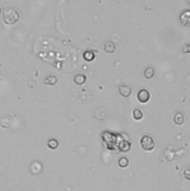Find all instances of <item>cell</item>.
Returning a JSON list of instances; mask_svg holds the SVG:
<instances>
[{
    "mask_svg": "<svg viewBox=\"0 0 190 191\" xmlns=\"http://www.w3.org/2000/svg\"><path fill=\"white\" fill-rule=\"evenodd\" d=\"M133 118L137 120V121L142 120V118H143V111L139 110V109H134V110H133Z\"/></svg>",
    "mask_w": 190,
    "mask_h": 191,
    "instance_id": "cell-13",
    "label": "cell"
},
{
    "mask_svg": "<svg viewBox=\"0 0 190 191\" xmlns=\"http://www.w3.org/2000/svg\"><path fill=\"white\" fill-rule=\"evenodd\" d=\"M103 49H105V51H106V53H113L114 50H116L113 41H106V43H105V46H103Z\"/></svg>",
    "mask_w": 190,
    "mask_h": 191,
    "instance_id": "cell-9",
    "label": "cell"
},
{
    "mask_svg": "<svg viewBox=\"0 0 190 191\" xmlns=\"http://www.w3.org/2000/svg\"><path fill=\"white\" fill-rule=\"evenodd\" d=\"M119 93L121 94V97H129V96L132 94V88H130V86H127V84H121V86L119 87Z\"/></svg>",
    "mask_w": 190,
    "mask_h": 191,
    "instance_id": "cell-5",
    "label": "cell"
},
{
    "mask_svg": "<svg viewBox=\"0 0 190 191\" xmlns=\"http://www.w3.org/2000/svg\"><path fill=\"white\" fill-rule=\"evenodd\" d=\"M20 19V11L14 7H6L3 10V22L4 24H14Z\"/></svg>",
    "mask_w": 190,
    "mask_h": 191,
    "instance_id": "cell-1",
    "label": "cell"
},
{
    "mask_svg": "<svg viewBox=\"0 0 190 191\" xmlns=\"http://www.w3.org/2000/svg\"><path fill=\"white\" fill-rule=\"evenodd\" d=\"M189 49H190L189 44H186V46H185V49H183V51H185V53H189V51H190Z\"/></svg>",
    "mask_w": 190,
    "mask_h": 191,
    "instance_id": "cell-18",
    "label": "cell"
},
{
    "mask_svg": "<svg viewBox=\"0 0 190 191\" xmlns=\"http://www.w3.org/2000/svg\"><path fill=\"white\" fill-rule=\"evenodd\" d=\"M173 121H174L177 126H182V124L185 123V115L179 111V113H176V114H174V117H173Z\"/></svg>",
    "mask_w": 190,
    "mask_h": 191,
    "instance_id": "cell-8",
    "label": "cell"
},
{
    "mask_svg": "<svg viewBox=\"0 0 190 191\" xmlns=\"http://www.w3.org/2000/svg\"><path fill=\"white\" fill-rule=\"evenodd\" d=\"M43 83H44L46 86H54V84L57 83V77L53 76V74H52V76H47L46 78H44Z\"/></svg>",
    "mask_w": 190,
    "mask_h": 191,
    "instance_id": "cell-7",
    "label": "cell"
},
{
    "mask_svg": "<svg viewBox=\"0 0 190 191\" xmlns=\"http://www.w3.org/2000/svg\"><path fill=\"white\" fill-rule=\"evenodd\" d=\"M185 178H186V180H189V178H190V171H189V170H186V171H185Z\"/></svg>",
    "mask_w": 190,
    "mask_h": 191,
    "instance_id": "cell-17",
    "label": "cell"
},
{
    "mask_svg": "<svg viewBox=\"0 0 190 191\" xmlns=\"http://www.w3.org/2000/svg\"><path fill=\"white\" fill-rule=\"evenodd\" d=\"M83 59L86 61H93L94 60V50H86L83 53Z\"/></svg>",
    "mask_w": 190,
    "mask_h": 191,
    "instance_id": "cell-6",
    "label": "cell"
},
{
    "mask_svg": "<svg viewBox=\"0 0 190 191\" xmlns=\"http://www.w3.org/2000/svg\"><path fill=\"white\" fill-rule=\"evenodd\" d=\"M149 99H150V94H149L147 90H140V91H139V94H137V100H139L140 103H147Z\"/></svg>",
    "mask_w": 190,
    "mask_h": 191,
    "instance_id": "cell-4",
    "label": "cell"
},
{
    "mask_svg": "<svg viewBox=\"0 0 190 191\" xmlns=\"http://www.w3.org/2000/svg\"><path fill=\"white\" fill-rule=\"evenodd\" d=\"M179 20H180V23L185 26V27H189L190 26V10H183L182 11V14H180V17H179Z\"/></svg>",
    "mask_w": 190,
    "mask_h": 191,
    "instance_id": "cell-3",
    "label": "cell"
},
{
    "mask_svg": "<svg viewBox=\"0 0 190 191\" xmlns=\"http://www.w3.org/2000/svg\"><path fill=\"white\" fill-rule=\"evenodd\" d=\"M47 146H49V148H52V150H56V148L59 147V141H57L56 138H50V140L47 141Z\"/></svg>",
    "mask_w": 190,
    "mask_h": 191,
    "instance_id": "cell-12",
    "label": "cell"
},
{
    "mask_svg": "<svg viewBox=\"0 0 190 191\" xmlns=\"http://www.w3.org/2000/svg\"><path fill=\"white\" fill-rule=\"evenodd\" d=\"M154 76V69L153 67H147L146 70H145V77L146 78H152Z\"/></svg>",
    "mask_w": 190,
    "mask_h": 191,
    "instance_id": "cell-14",
    "label": "cell"
},
{
    "mask_svg": "<svg viewBox=\"0 0 190 191\" xmlns=\"http://www.w3.org/2000/svg\"><path fill=\"white\" fill-rule=\"evenodd\" d=\"M119 165H120L121 168H124V167H127V165H129V160H127L126 157H121V158L119 160Z\"/></svg>",
    "mask_w": 190,
    "mask_h": 191,
    "instance_id": "cell-15",
    "label": "cell"
},
{
    "mask_svg": "<svg viewBox=\"0 0 190 191\" xmlns=\"http://www.w3.org/2000/svg\"><path fill=\"white\" fill-rule=\"evenodd\" d=\"M106 114H107V113H106V110H103V109H100V111H99V110L96 111V117H97L99 120H103V118L106 117Z\"/></svg>",
    "mask_w": 190,
    "mask_h": 191,
    "instance_id": "cell-16",
    "label": "cell"
},
{
    "mask_svg": "<svg viewBox=\"0 0 190 191\" xmlns=\"http://www.w3.org/2000/svg\"><path fill=\"white\" fill-rule=\"evenodd\" d=\"M119 150H120L121 153L129 151V150H130V141H121V143L119 144Z\"/></svg>",
    "mask_w": 190,
    "mask_h": 191,
    "instance_id": "cell-10",
    "label": "cell"
},
{
    "mask_svg": "<svg viewBox=\"0 0 190 191\" xmlns=\"http://www.w3.org/2000/svg\"><path fill=\"white\" fill-rule=\"evenodd\" d=\"M75 83H76L77 86H83L84 83H86V76L84 74H77L75 77Z\"/></svg>",
    "mask_w": 190,
    "mask_h": 191,
    "instance_id": "cell-11",
    "label": "cell"
},
{
    "mask_svg": "<svg viewBox=\"0 0 190 191\" xmlns=\"http://www.w3.org/2000/svg\"><path fill=\"white\" fill-rule=\"evenodd\" d=\"M0 13H1V7H0Z\"/></svg>",
    "mask_w": 190,
    "mask_h": 191,
    "instance_id": "cell-19",
    "label": "cell"
},
{
    "mask_svg": "<svg viewBox=\"0 0 190 191\" xmlns=\"http://www.w3.org/2000/svg\"><path fill=\"white\" fill-rule=\"evenodd\" d=\"M140 146L145 151H150L154 148V140H153L152 136H143L140 138Z\"/></svg>",
    "mask_w": 190,
    "mask_h": 191,
    "instance_id": "cell-2",
    "label": "cell"
}]
</instances>
